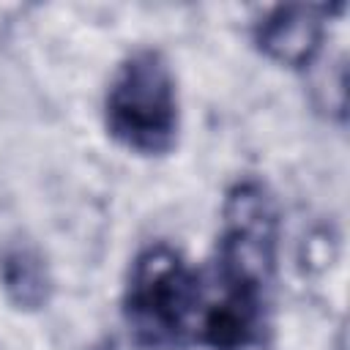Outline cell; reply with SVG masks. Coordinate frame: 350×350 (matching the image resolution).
Returning <instances> with one entry per match:
<instances>
[{
  "mask_svg": "<svg viewBox=\"0 0 350 350\" xmlns=\"http://www.w3.org/2000/svg\"><path fill=\"white\" fill-rule=\"evenodd\" d=\"M109 137L142 156L170 153L178 137V88L159 49H134L112 74L104 98Z\"/></svg>",
  "mask_w": 350,
  "mask_h": 350,
  "instance_id": "obj_2",
  "label": "cell"
},
{
  "mask_svg": "<svg viewBox=\"0 0 350 350\" xmlns=\"http://www.w3.org/2000/svg\"><path fill=\"white\" fill-rule=\"evenodd\" d=\"M205 290L200 273L170 243L145 246L126 279L123 317L145 350H170L194 342Z\"/></svg>",
  "mask_w": 350,
  "mask_h": 350,
  "instance_id": "obj_1",
  "label": "cell"
},
{
  "mask_svg": "<svg viewBox=\"0 0 350 350\" xmlns=\"http://www.w3.org/2000/svg\"><path fill=\"white\" fill-rule=\"evenodd\" d=\"M279 249V211L271 191L254 180H238L221 205L216 243V287L221 293L268 301Z\"/></svg>",
  "mask_w": 350,
  "mask_h": 350,
  "instance_id": "obj_3",
  "label": "cell"
},
{
  "mask_svg": "<svg viewBox=\"0 0 350 350\" xmlns=\"http://www.w3.org/2000/svg\"><path fill=\"white\" fill-rule=\"evenodd\" d=\"M0 284L16 309H41L52 295V276L44 257L27 246L14 243L0 254Z\"/></svg>",
  "mask_w": 350,
  "mask_h": 350,
  "instance_id": "obj_5",
  "label": "cell"
},
{
  "mask_svg": "<svg viewBox=\"0 0 350 350\" xmlns=\"http://www.w3.org/2000/svg\"><path fill=\"white\" fill-rule=\"evenodd\" d=\"M328 5H276L252 30L254 46L287 68H309L325 38Z\"/></svg>",
  "mask_w": 350,
  "mask_h": 350,
  "instance_id": "obj_4",
  "label": "cell"
}]
</instances>
